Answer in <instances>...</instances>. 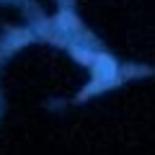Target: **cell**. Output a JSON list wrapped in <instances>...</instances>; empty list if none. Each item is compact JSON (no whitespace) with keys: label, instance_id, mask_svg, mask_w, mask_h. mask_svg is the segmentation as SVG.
<instances>
[{"label":"cell","instance_id":"cell-1","mask_svg":"<svg viewBox=\"0 0 155 155\" xmlns=\"http://www.w3.org/2000/svg\"><path fill=\"white\" fill-rule=\"evenodd\" d=\"M93 72H96V80L91 85V91H98V88H104V85L116 80V65H114L111 57H98L93 62Z\"/></svg>","mask_w":155,"mask_h":155}]
</instances>
